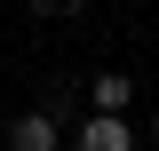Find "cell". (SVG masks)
<instances>
[{"label": "cell", "instance_id": "1", "mask_svg": "<svg viewBox=\"0 0 159 151\" xmlns=\"http://www.w3.org/2000/svg\"><path fill=\"white\" fill-rule=\"evenodd\" d=\"M80 151H135L127 112H88V119H80Z\"/></svg>", "mask_w": 159, "mask_h": 151}, {"label": "cell", "instance_id": "2", "mask_svg": "<svg viewBox=\"0 0 159 151\" xmlns=\"http://www.w3.org/2000/svg\"><path fill=\"white\" fill-rule=\"evenodd\" d=\"M64 143V119L56 112H16L8 119V151H56Z\"/></svg>", "mask_w": 159, "mask_h": 151}, {"label": "cell", "instance_id": "3", "mask_svg": "<svg viewBox=\"0 0 159 151\" xmlns=\"http://www.w3.org/2000/svg\"><path fill=\"white\" fill-rule=\"evenodd\" d=\"M135 103V80L127 72H96V88H88V112H127Z\"/></svg>", "mask_w": 159, "mask_h": 151}, {"label": "cell", "instance_id": "4", "mask_svg": "<svg viewBox=\"0 0 159 151\" xmlns=\"http://www.w3.org/2000/svg\"><path fill=\"white\" fill-rule=\"evenodd\" d=\"M56 16H88V0H56Z\"/></svg>", "mask_w": 159, "mask_h": 151}, {"label": "cell", "instance_id": "5", "mask_svg": "<svg viewBox=\"0 0 159 151\" xmlns=\"http://www.w3.org/2000/svg\"><path fill=\"white\" fill-rule=\"evenodd\" d=\"M24 8H32V16H56V0H24Z\"/></svg>", "mask_w": 159, "mask_h": 151}, {"label": "cell", "instance_id": "6", "mask_svg": "<svg viewBox=\"0 0 159 151\" xmlns=\"http://www.w3.org/2000/svg\"><path fill=\"white\" fill-rule=\"evenodd\" d=\"M151 143H159V112H151Z\"/></svg>", "mask_w": 159, "mask_h": 151}]
</instances>
